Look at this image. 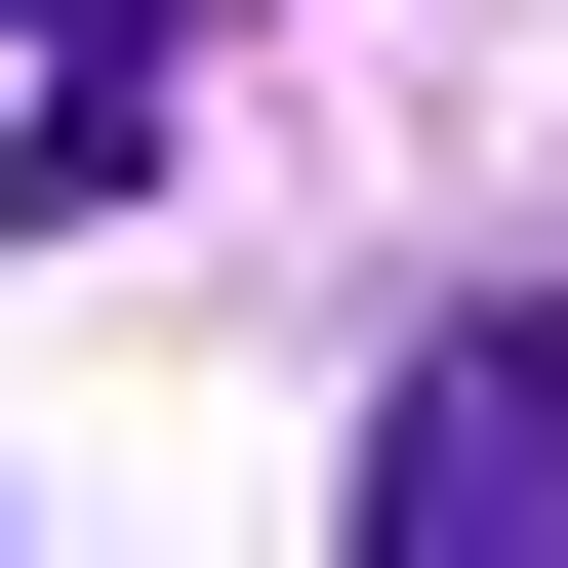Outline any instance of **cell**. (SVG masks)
I'll return each mask as SVG.
<instances>
[{"mask_svg":"<svg viewBox=\"0 0 568 568\" xmlns=\"http://www.w3.org/2000/svg\"><path fill=\"white\" fill-rule=\"evenodd\" d=\"M122 163V0H0V203H82Z\"/></svg>","mask_w":568,"mask_h":568,"instance_id":"2","label":"cell"},{"mask_svg":"<svg viewBox=\"0 0 568 568\" xmlns=\"http://www.w3.org/2000/svg\"><path fill=\"white\" fill-rule=\"evenodd\" d=\"M366 568H568V325H406V406H366Z\"/></svg>","mask_w":568,"mask_h":568,"instance_id":"1","label":"cell"}]
</instances>
